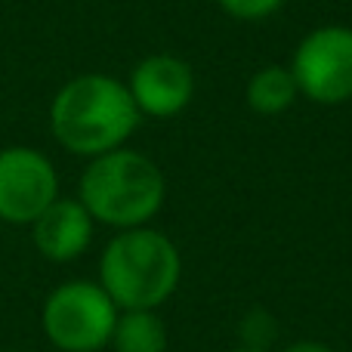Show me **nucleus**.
I'll return each instance as SVG.
<instances>
[{
	"label": "nucleus",
	"instance_id": "nucleus-11",
	"mask_svg": "<svg viewBox=\"0 0 352 352\" xmlns=\"http://www.w3.org/2000/svg\"><path fill=\"white\" fill-rule=\"evenodd\" d=\"M229 16L244 19V22H254V19H266L272 16L281 6V0H217Z\"/></svg>",
	"mask_w": 352,
	"mask_h": 352
},
{
	"label": "nucleus",
	"instance_id": "nucleus-7",
	"mask_svg": "<svg viewBox=\"0 0 352 352\" xmlns=\"http://www.w3.org/2000/svg\"><path fill=\"white\" fill-rule=\"evenodd\" d=\"M140 115L148 118H173L192 102L195 96V74L192 65L179 56L155 53L146 56L133 68L127 84Z\"/></svg>",
	"mask_w": 352,
	"mask_h": 352
},
{
	"label": "nucleus",
	"instance_id": "nucleus-3",
	"mask_svg": "<svg viewBox=\"0 0 352 352\" xmlns=\"http://www.w3.org/2000/svg\"><path fill=\"white\" fill-rule=\"evenodd\" d=\"M167 182L161 167L148 155L133 148H115L99 158H90L78 186L80 204L96 223L111 229L146 226L161 210Z\"/></svg>",
	"mask_w": 352,
	"mask_h": 352
},
{
	"label": "nucleus",
	"instance_id": "nucleus-1",
	"mask_svg": "<svg viewBox=\"0 0 352 352\" xmlns=\"http://www.w3.org/2000/svg\"><path fill=\"white\" fill-rule=\"evenodd\" d=\"M140 118L127 84L99 72L62 84L50 105L56 142L80 158H99L121 148L140 127Z\"/></svg>",
	"mask_w": 352,
	"mask_h": 352
},
{
	"label": "nucleus",
	"instance_id": "nucleus-12",
	"mask_svg": "<svg viewBox=\"0 0 352 352\" xmlns=\"http://www.w3.org/2000/svg\"><path fill=\"white\" fill-rule=\"evenodd\" d=\"M281 352H334V349L324 346V343H318V340H297V343H291V346L281 349Z\"/></svg>",
	"mask_w": 352,
	"mask_h": 352
},
{
	"label": "nucleus",
	"instance_id": "nucleus-2",
	"mask_svg": "<svg viewBox=\"0 0 352 352\" xmlns=\"http://www.w3.org/2000/svg\"><path fill=\"white\" fill-rule=\"evenodd\" d=\"M179 250L164 232L121 229L102 250L99 285L118 309H158L179 285Z\"/></svg>",
	"mask_w": 352,
	"mask_h": 352
},
{
	"label": "nucleus",
	"instance_id": "nucleus-10",
	"mask_svg": "<svg viewBox=\"0 0 352 352\" xmlns=\"http://www.w3.org/2000/svg\"><path fill=\"white\" fill-rule=\"evenodd\" d=\"M248 105L260 115H281L287 111L300 96V87L294 80L291 68L266 65L248 80Z\"/></svg>",
	"mask_w": 352,
	"mask_h": 352
},
{
	"label": "nucleus",
	"instance_id": "nucleus-8",
	"mask_svg": "<svg viewBox=\"0 0 352 352\" xmlns=\"http://www.w3.org/2000/svg\"><path fill=\"white\" fill-rule=\"evenodd\" d=\"M93 226L96 219L90 217L80 198H56L41 217L31 223V241L37 254L53 263H72L84 256V250L93 241Z\"/></svg>",
	"mask_w": 352,
	"mask_h": 352
},
{
	"label": "nucleus",
	"instance_id": "nucleus-13",
	"mask_svg": "<svg viewBox=\"0 0 352 352\" xmlns=\"http://www.w3.org/2000/svg\"><path fill=\"white\" fill-rule=\"evenodd\" d=\"M229 352H266V349H250V346H241V349H229Z\"/></svg>",
	"mask_w": 352,
	"mask_h": 352
},
{
	"label": "nucleus",
	"instance_id": "nucleus-14",
	"mask_svg": "<svg viewBox=\"0 0 352 352\" xmlns=\"http://www.w3.org/2000/svg\"><path fill=\"white\" fill-rule=\"evenodd\" d=\"M10 352H16V349H10Z\"/></svg>",
	"mask_w": 352,
	"mask_h": 352
},
{
	"label": "nucleus",
	"instance_id": "nucleus-4",
	"mask_svg": "<svg viewBox=\"0 0 352 352\" xmlns=\"http://www.w3.org/2000/svg\"><path fill=\"white\" fill-rule=\"evenodd\" d=\"M121 309L96 281H65L47 297L41 328L59 352H99L111 343Z\"/></svg>",
	"mask_w": 352,
	"mask_h": 352
},
{
	"label": "nucleus",
	"instance_id": "nucleus-6",
	"mask_svg": "<svg viewBox=\"0 0 352 352\" xmlns=\"http://www.w3.org/2000/svg\"><path fill=\"white\" fill-rule=\"evenodd\" d=\"M59 198V176L53 161L31 146L0 148V219L31 226Z\"/></svg>",
	"mask_w": 352,
	"mask_h": 352
},
{
	"label": "nucleus",
	"instance_id": "nucleus-9",
	"mask_svg": "<svg viewBox=\"0 0 352 352\" xmlns=\"http://www.w3.org/2000/svg\"><path fill=\"white\" fill-rule=\"evenodd\" d=\"M111 346L115 352H167V328L155 309H121Z\"/></svg>",
	"mask_w": 352,
	"mask_h": 352
},
{
	"label": "nucleus",
	"instance_id": "nucleus-5",
	"mask_svg": "<svg viewBox=\"0 0 352 352\" xmlns=\"http://www.w3.org/2000/svg\"><path fill=\"white\" fill-rule=\"evenodd\" d=\"M300 93L318 105H340L352 99V28L322 25L300 41L291 62Z\"/></svg>",
	"mask_w": 352,
	"mask_h": 352
}]
</instances>
